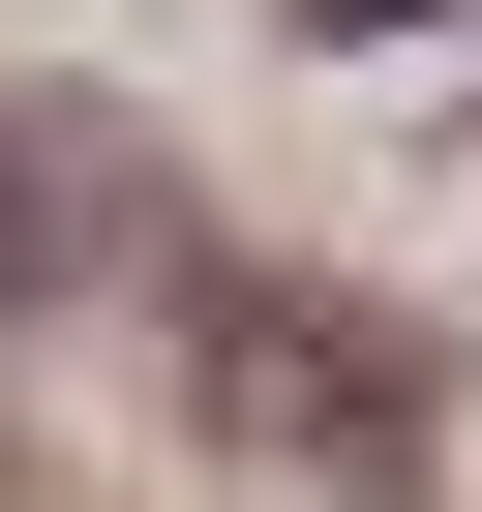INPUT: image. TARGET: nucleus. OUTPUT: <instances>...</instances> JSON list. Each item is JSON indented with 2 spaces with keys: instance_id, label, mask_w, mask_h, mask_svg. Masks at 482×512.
Listing matches in <instances>:
<instances>
[{
  "instance_id": "obj_2",
  "label": "nucleus",
  "mask_w": 482,
  "mask_h": 512,
  "mask_svg": "<svg viewBox=\"0 0 482 512\" xmlns=\"http://www.w3.org/2000/svg\"><path fill=\"white\" fill-rule=\"evenodd\" d=\"M31 272H61V241H31V181H0V302H31Z\"/></svg>"
},
{
  "instance_id": "obj_1",
  "label": "nucleus",
  "mask_w": 482,
  "mask_h": 512,
  "mask_svg": "<svg viewBox=\"0 0 482 512\" xmlns=\"http://www.w3.org/2000/svg\"><path fill=\"white\" fill-rule=\"evenodd\" d=\"M211 392L302 422L332 482H392V422H422V362H392V332H302V302H211Z\"/></svg>"
}]
</instances>
